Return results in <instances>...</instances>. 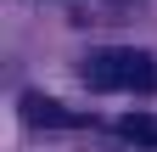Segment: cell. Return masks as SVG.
Listing matches in <instances>:
<instances>
[{
	"instance_id": "6da1fadb",
	"label": "cell",
	"mask_w": 157,
	"mask_h": 152,
	"mask_svg": "<svg viewBox=\"0 0 157 152\" xmlns=\"http://www.w3.org/2000/svg\"><path fill=\"white\" fill-rule=\"evenodd\" d=\"M78 73H84L90 90H146V96H157V56L135 51V45L95 51V56H84Z\"/></svg>"
},
{
	"instance_id": "7a4b0ae2",
	"label": "cell",
	"mask_w": 157,
	"mask_h": 152,
	"mask_svg": "<svg viewBox=\"0 0 157 152\" xmlns=\"http://www.w3.org/2000/svg\"><path fill=\"white\" fill-rule=\"evenodd\" d=\"M23 118L34 130H78V124H84L78 113H67L62 102H45V96H23Z\"/></svg>"
},
{
	"instance_id": "3957f363",
	"label": "cell",
	"mask_w": 157,
	"mask_h": 152,
	"mask_svg": "<svg viewBox=\"0 0 157 152\" xmlns=\"http://www.w3.org/2000/svg\"><path fill=\"white\" fill-rule=\"evenodd\" d=\"M118 135L129 146H157V113H124L118 118Z\"/></svg>"
}]
</instances>
